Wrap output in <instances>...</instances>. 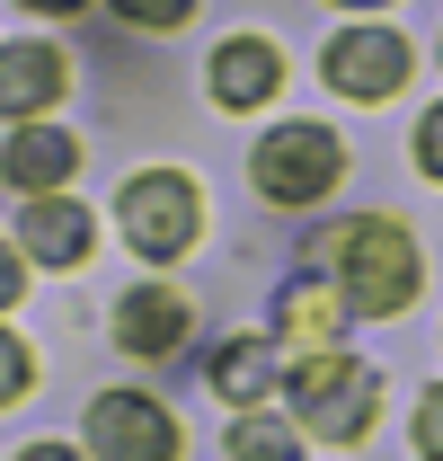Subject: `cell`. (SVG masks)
Wrapping results in <instances>:
<instances>
[{
  "instance_id": "6da1fadb",
  "label": "cell",
  "mask_w": 443,
  "mask_h": 461,
  "mask_svg": "<svg viewBox=\"0 0 443 461\" xmlns=\"http://www.w3.org/2000/svg\"><path fill=\"white\" fill-rule=\"evenodd\" d=\"M329 285L346 311H373V320H390V311H408L417 302V285H426V267H417V240L399 222H382V213H355V222L329 230Z\"/></svg>"
},
{
  "instance_id": "7a4b0ae2",
  "label": "cell",
  "mask_w": 443,
  "mask_h": 461,
  "mask_svg": "<svg viewBox=\"0 0 443 461\" xmlns=\"http://www.w3.org/2000/svg\"><path fill=\"white\" fill-rule=\"evenodd\" d=\"M115 222H124V240H133L151 267H168V258L195 249V230H204V195H195L177 169H142V177H124Z\"/></svg>"
},
{
  "instance_id": "3957f363",
  "label": "cell",
  "mask_w": 443,
  "mask_h": 461,
  "mask_svg": "<svg viewBox=\"0 0 443 461\" xmlns=\"http://www.w3.org/2000/svg\"><path fill=\"white\" fill-rule=\"evenodd\" d=\"M382 408V373L373 364H346V355H320V364H293V417L329 444H355Z\"/></svg>"
},
{
  "instance_id": "277c9868",
  "label": "cell",
  "mask_w": 443,
  "mask_h": 461,
  "mask_svg": "<svg viewBox=\"0 0 443 461\" xmlns=\"http://www.w3.org/2000/svg\"><path fill=\"white\" fill-rule=\"evenodd\" d=\"M249 177H258L276 204H320L337 177H346V151H337V133H320V124H284V133L258 142Z\"/></svg>"
},
{
  "instance_id": "5b68a950",
  "label": "cell",
  "mask_w": 443,
  "mask_h": 461,
  "mask_svg": "<svg viewBox=\"0 0 443 461\" xmlns=\"http://www.w3.org/2000/svg\"><path fill=\"white\" fill-rule=\"evenodd\" d=\"M89 453L98 461H177V426H168L160 400L107 391V400L89 408Z\"/></svg>"
},
{
  "instance_id": "8992f818",
  "label": "cell",
  "mask_w": 443,
  "mask_h": 461,
  "mask_svg": "<svg viewBox=\"0 0 443 461\" xmlns=\"http://www.w3.org/2000/svg\"><path fill=\"white\" fill-rule=\"evenodd\" d=\"M329 80L346 98H390V89L408 80V45H399L390 27H346L329 45Z\"/></svg>"
},
{
  "instance_id": "52a82bcc",
  "label": "cell",
  "mask_w": 443,
  "mask_h": 461,
  "mask_svg": "<svg viewBox=\"0 0 443 461\" xmlns=\"http://www.w3.org/2000/svg\"><path fill=\"white\" fill-rule=\"evenodd\" d=\"M337 338H346L337 285H284V302H276V346L284 355L293 364H320V355H337Z\"/></svg>"
},
{
  "instance_id": "ba28073f",
  "label": "cell",
  "mask_w": 443,
  "mask_h": 461,
  "mask_svg": "<svg viewBox=\"0 0 443 461\" xmlns=\"http://www.w3.org/2000/svg\"><path fill=\"white\" fill-rule=\"evenodd\" d=\"M71 169H80V142L71 133H54V124H27V133H9V151H0V177L18 186V195H62L71 186Z\"/></svg>"
},
{
  "instance_id": "9c48e42d",
  "label": "cell",
  "mask_w": 443,
  "mask_h": 461,
  "mask_svg": "<svg viewBox=\"0 0 443 461\" xmlns=\"http://www.w3.org/2000/svg\"><path fill=\"white\" fill-rule=\"evenodd\" d=\"M115 338L133 346V355H177V346H186V302L168 285L124 293V302H115Z\"/></svg>"
},
{
  "instance_id": "30bf717a",
  "label": "cell",
  "mask_w": 443,
  "mask_h": 461,
  "mask_svg": "<svg viewBox=\"0 0 443 461\" xmlns=\"http://www.w3.org/2000/svg\"><path fill=\"white\" fill-rule=\"evenodd\" d=\"M54 98H62V54L54 45H9L0 54V115L27 124L36 107H54Z\"/></svg>"
},
{
  "instance_id": "8fae6325",
  "label": "cell",
  "mask_w": 443,
  "mask_h": 461,
  "mask_svg": "<svg viewBox=\"0 0 443 461\" xmlns=\"http://www.w3.org/2000/svg\"><path fill=\"white\" fill-rule=\"evenodd\" d=\"M276 80H284V62H276V45H258V36H231L213 54V98L222 107H258Z\"/></svg>"
},
{
  "instance_id": "7c38bea8",
  "label": "cell",
  "mask_w": 443,
  "mask_h": 461,
  "mask_svg": "<svg viewBox=\"0 0 443 461\" xmlns=\"http://www.w3.org/2000/svg\"><path fill=\"white\" fill-rule=\"evenodd\" d=\"M18 240H27L45 267H80V258H89V213H80V204H62V195H45V204H27Z\"/></svg>"
},
{
  "instance_id": "4fadbf2b",
  "label": "cell",
  "mask_w": 443,
  "mask_h": 461,
  "mask_svg": "<svg viewBox=\"0 0 443 461\" xmlns=\"http://www.w3.org/2000/svg\"><path fill=\"white\" fill-rule=\"evenodd\" d=\"M267 382H276V346H267V338H231L213 355V391L231 408H258V400H267Z\"/></svg>"
},
{
  "instance_id": "5bb4252c",
  "label": "cell",
  "mask_w": 443,
  "mask_h": 461,
  "mask_svg": "<svg viewBox=\"0 0 443 461\" xmlns=\"http://www.w3.org/2000/svg\"><path fill=\"white\" fill-rule=\"evenodd\" d=\"M231 453L240 461H302V435H293L284 417H240V426H231Z\"/></svg>"
},
{
  "instance_id": "9a60e30c",
  "label": "cell",
  "mask_w": 443,
  "mask_h": 461,
  "mask_svg": "<svg viewBox=\"0 0 443 461\" xmlns=\"http://www.w3.org/2000/svg\"><path fill=\"white\" fill-rule=\"evenodd\" d=\"M27 382H36V364H27V338H9V329H0V408L27 400Z\"/></svg>"
},
{
  "instance_id": "2e32d148",
  "label": "cell",
  "mask_w": 443,
  "mask_h": 461,
  "mask_svg": "<svg viewBox=\"0 0 443 461\" xmlns=\"http://www.w3.org/2000/svg\"><path fill=\"white\" fill-rule=\"evenodd\" d=\"M417 453H426V461H443V382L426 391V400H417Z\"/></svg>"
},
{
  "instance_id": "e0dca14e",
  "label": "cell",
  "mask_w": 443,
  "mask_h": 461,
  "mask_svg": "<svg viewBox=\"0 0 443 461\" xmlns=\"http://www.w3.org/2000/svg\"><path fill=\"white\" fill-rule=\"evenodd\" d=\"M417 169H426V177H443V107H426V115H417Z\"/></svg>"
},
{
  "instance_id": "ac0fdd59",
  "label": "cell",
  "mask_w": 443,
  "mask_h": 461,
  "mask_svg": "<svg viewBox=\"0 0 443 461\" xmlns=\"http://www.w3.org/2000/svg\"><path fill=\"white\" fill-rule=\"evenodd\" d=\"M18 293H27V276H18V249H9V240H0V311H9V302H18Z\"/></svg>"
},
{
  "instance_id": "d6986e66",
  "label": "cell",
  "mask_w": 443,
  "mask_h": 461,
  "mask_svg": "<svg viewBox=\"0 0 443 461\" xmlns=\"http://www.w3.org/2000/svg\"><path fill=\"white\" fill-rule=\"evenodd\" d=\"M18 461H80V453H71V444H27Z\"/></svg>"
}]
</instances>
